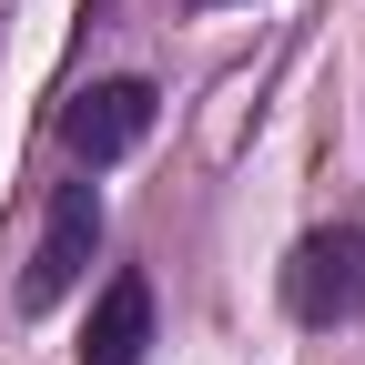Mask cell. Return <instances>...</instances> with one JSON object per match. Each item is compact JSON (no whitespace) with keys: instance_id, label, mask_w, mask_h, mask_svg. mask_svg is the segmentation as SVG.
Instances as JSON below:
<instances>
[{"instance_id":"277c9868","label":"cell","mask_w":365,"mask_h":365,"mask_svg":"<svg viewBox=\"0 0 365 365\" xmlns=\"http://www.w3.org/2000/svg\"><path fill=\"white\" fill-rule=\"evenodd\" d=\"M143 355H153V284H143V274H112L102 304H91L81 365H143Z\"/></svg>"},{"instance_id":"7a4b0ae2","label":"cell","mask_w":365,"mask_h":365,"mask_svg":"<svg viewBox=\"0 0 365 365\" xmlns=\"http://www.w3.org/2000/svg\"><path fill=\"white\" fill-rule=\"evenodd\" d=\"M91 254H102V193H91V182H61V193H51V223H41V244L21 264V314H51L91 274Z\"/></svg>"},{"instance_id":"6da1fadb","label":"cell","mask_w":365,"mask_h":365,"mask_svg":"<svg viewBox=\"0 0 365 365\" xmlns=\"http://www.w3.org/2000/svg\"><path fill=\"white\" fill-rule=\"evenodd\" d=\"M284 314L294 325H355L365 314V223H325L284 254Z\"/></svg>"},{"instance_id":"3957f363","label":"cell","mask_w":365,"mask_h":365,"mask_svg":"<svg viewBox=\"0 0 365 365\" xmlns=\"http://www.w3.org/2000/svg\"><path fill=\"white\" fill-rule=\"evenodd\" d=\"M143 132H153V81H91V91H71V112H61V143H71L91 173L122 163Z\"/></svg>"}]
</instances>
